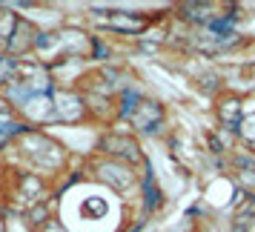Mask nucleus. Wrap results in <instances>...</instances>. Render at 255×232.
<instances>
[{
    "label": "nucleus",
    "mask_w": 255,
    "mask_h": 232,
    "mask_svg": "<svg viewBox=\"0 0 255 232\" xmlns=\"http://www.w3.org/2000/svg\"><path fill=\"white\" fill-rule=\"evenodd\" d=\"M101 149L112 158V161H121V163H138L140 161V146L138 140L127 135V132H115V135H106L101 140Z\"/></svg>",
    "instance_id": "f257e3e1"
},
{
    "label": "nucleus",
    "mask_w": 255,
    "mask_h": 232,
    "mask_svg": "<svg viewBox=\"0 0 255 232\" xmlns=\"http://www.w3.org/2000/svg\"><path fill=\"white\" fill-rule=\"evenodd\" d=\"M129 123H132V129L140 132V135H155L158 126L163 123V106L155 104V101H140L138 109L129 117Z\"/></svg>",
    "instance_id": "f03ea898"
},
{
    "label": "nucleus",
    "mask_w": 255,
    "mask_h": 232,
    "mask_svg": "<svg viewBox=\"0 0 255 232\" xmlns=\"http://www.w3.org/2000/svg\"><path fill=\"white\" fill-rule=\"evenodd\" d=\"M98 175H101V181L109 184L112 189H129V186L135 184V169L129 166V163H121V161H106L98 166Z\"/></svg>",
    "instance_id": "7ed1b4c3"
},
{
    "label": "nucleus",
    "mask_w": 255,
    "mask_h": 232,
    "mask_svg": "<svg viewBox=\"0 0 255 232\" xmlns=\"http://www.w3.org/2000/svg\"><path fill=\"white\" fill-rule=\"evenodd\" d=\"M35 37H37V29L29 23L26 17H20L17 26H14V35H12V40H9L6 52H9L12 58H17V55H29V52H35Z\"/></svg>",
    "instance_id": "20e7f679"
},
{
    "label": "nucleus",
    "mask_w": 255,
    "mask_h": 232,
    "mask_svg": "<svg viewBox=\"0 0 255 232\" xmlns=\"http://www.w3.org/2000/svg\"><path fill=\"white\" fill-rule=\"evenodd\" d=\"M17 75V58H12L9 52H0V89L9 86Z\"/></svg>",
    "instance_id": "39448f33"
},
{
    "label": "nucleus",
    "mask_w": 255,
    "mask_h": 232,
    "mask_svg": "<svg viewBox=\"0 0 255 232\" xmlns=\"http://www.w3.org/2000/svg\"><path fill=\"white\" fill-rule=\"evenodd\" d=\"M235 132L247 140V146H250V149H255V115H244V120L238 123Z\"/></svg>",
    "instance_id": "423d86ee"
},
{
    "label": "nucleus",
    "mask_w": 255,
    "mask_h": 232,
    "mask_svg": "<svg viewBox=\"0 0 255 232\" xmlns=\"http://www.w3.org/2000/svg\"><path fill=\"white\" fill-rule=\"evenodd\" d=\"M0 232H6V221H3V215H0Z\"/></svg>",
    "instance_id": "0eeeda50"
}]
</instances>
